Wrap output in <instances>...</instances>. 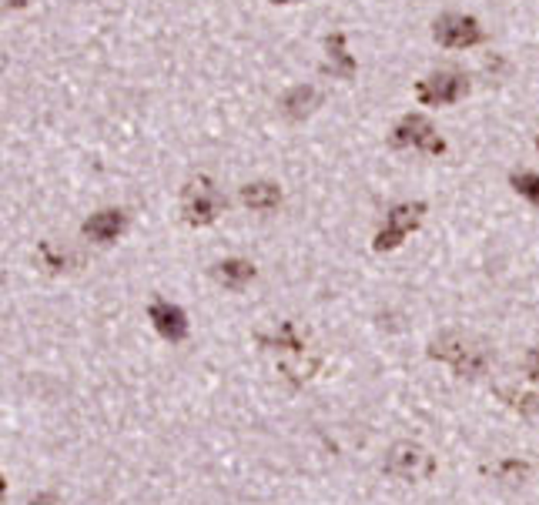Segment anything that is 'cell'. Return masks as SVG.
<instances>
[{
    "label": "cell",
    "mask_w": 539,
    "mask_h": 505,
    "mask_svg": "<svg viewBox=\"0 0 539 505\" xmlns=\"http://www.w3.org/2000/svg\"><path fill=\"white\" fill-rule=\"evenodd\" d=\"M429 358L432 362H443L453 369V375L459 379H483L493 369V348L486 338L472 335V331H462V328H449V331H439L432 342H429Z\"/></svg>",
    "instance_id": "6da1fadb"
},
{
    "label": "cell",
    "mask_w": 539,
    "mask_h": 505,
    "mask_svg": "<svg viewBox=\"0 0 539 505\" xmlns=\"http://www.w3.org/2000/svg\"><path fill=\"white\" fill-rule=\"evenodd\" d=\"M436 455L422 445V442H412V438H402V442H392L386 452V462H382V472L396 482H429L436 476Z\"/></svg>",
    "instance_id": "7a4b0ae2"
},
{
    "label": "cell",
    "mask_w": 539,
    "mask_h": 505,
    "mask_svg": "<svg viewBox=\"0 0 539 505\" xmlns=\"http://www.w3.org/2000/svg\"><path fill=\"white\" fill-rule=\"evenodd\" d=\"M225 194L218 191V184L208 178V175H198L184 184V191H181V215L184 221L192 224V228H208V224H215V221L225 215Z\"/></svg>",
    "instance_id": "3957f363"
},
{
    "label": "cell",
    "mask_w": 539,
    "mask_h": 505,
    "mask_svg": "<svg viewBox=\"0 0 539 505\" xmlns=\"http://www.w3.org/2000/svg\"><path fill=\"white\" fill-rule=\"evenodd\" d=\"M422 218H426V201H402V205L388 208L382 228H379L375 238H372V248L379 251V255L402 248V241H405L409 234L419 232Z\"/></svg>",
    "instance_id": "277c9868"
},
{
    "label": "cell",
    "mask_w": 539,
    "mask_h": 505,
    "mask_svg": "<svg viewBox=\"0 0 539 505\" xmlns=\"http://www.w3.org/2000/svg\"><path fill=\"white\" fill-rule=\"evenodd\" d=\"M470 94V77L462 70H436L415 84V97L426 108H449Z\"/></svg>",
    "instance_id": "5b68a950"
},
{
    "label": "cell",
    "mask_w": 539,
    "mask_h": 505,
    "mask_svg": "<svg viewBox=\"0 0 539 505\" xmlns=\"http://www.w3.org/2000/svg\"><path fill=\"white\" fill-rule=\"evenodd\" d=\"M432 41L449 51H470L486 44V30L472 14H443L432 20Z\"/></svg>",
    "instance_id": "8992f818"
},
{
    "label": "cell",
    "mask_w": 539,
    "mask_h": 505,
    "mask_svg": "<svg viewBox=\"0 0 539 505\" xmlns=\"http://www.w3.org/2000/svg\"><path fill=\"white\" fill-rule=\"evenodd\" d=\"M392 148L422 151V154H445V141L426 114H405V118L392 127Z\"/></svg>",
    "instance_id": "52a82bcc"
},
{
    "label": "cell",
    "mask_w": 539,
    "mask_h": 505,
    "mask_svg": "<svg viewBox=\"0 0 539 505\" xmlns=\"http://www.w3.org/2000/svg\"><path fill=\"white\" fill-rule=\"evenodd\" d=\"M148 322H151L154 331L171 345L184 342V338H188V331H192L184 308L175 305V301H167V298H151V305H148Z\"/></svg>",
    "instance_id": "ba28073f"
},
{
    "label": "cell",
    "mask_w": 539,
    "mask_h": 505,
    "mask_svg": "<svg viewBox=\"0 0 539 505\" xmlns=\"http://www.w3.org/2000/svg\"><path fill=\"white\" fill-rule=\"evenodd\" d=\"M125 232H127V215L121 208H101V211H94V215L81 224L84 238H87L91 245H101V248L114 245Z\"/></svg>",
    "instance_id": "9c48e42d"
},
{
    "label": "cell",
    "mask_w": 539,
    "mask_h": 505,
    "mask_svg": "<svg viewBox=\"0 0 539 505\" xmlns=\"http://www.w3.org/2000/svg\"><path fill=\"white\" fill-rule=\"evenodd\" d=\"M355 57L348 54L346 47V30H332L329 37H325V64H322V74H329L335 81H352L355 77Z\"/></svg>",
    "instance_id": "30bf717a"
},
{
    "label": "cell",
    "mask_w": 539,
    "mask_h": 505,
    "mask_svg": "<svg viewBox=\"0 0 539 505\" xmlns=\"http://www.w3.org/2000/svg\"><path fill=\"white\" fill-rule=\"evenodd\" d=\"M318 104H322V91H318L315 84H295V87H289V91L282 94V101H278V108H282V114H285L289 121L312 118L318 110Z\"/></svg>",
    "instance_id": "8fae6325"
},
{
    "label": "cell",
    "mask_w": 539,
    "mask_h": 505,
    "mask_svg": "<svg viewBox=\"0 0 539 505\" xmlns=\"http://www.w3.org/2000/svg\"><path fill=\"white\" fill-rule=\"evenodd\" d=\"M258 345H262L265 352H275L278 358L305 355L308 352V342H305V335L298 331L295 322H282L272 335H258Z\"/></svg>",
    "instance_id": "7c38bea8"
},
{
    "label": "cell",
    "mask_w": 539,
    "mask_h": 505,
    "mask_svg": "<svg viewBox=\"0 0 539 505\" xmlns=\"http://www.w3.org/2000/svg\"><path fill=\"white\" fill-rule=\"evenodd\" d=\"M255 274H258V268L249 258H225L211 265V278L228 291H245L255 281Z\"/></svg>",
    "instance_id": "4fadbf2b"
},
{
    "label": "cell",
    "mask_w": 539,
    "mask_h": 505,
    "mask_svg": "<svg viewBox=\"0 0 539 505\" xmlns=\"http://www.w3.org/2000/svg\"><path fill=\"white\" fill-rule=\"evenodd\" d=\"M282 201H285V194H282V188H278L275 181H249L241 188V205L251 208V211L268 215V211H278Z\"/></svg>",
    "instance_id": "5bb4252c"
},
{
    "label": "cell",
    "mask_w": 539,
    "mask_h": 505,
    "mask_svg": "<svg viewBox=\"0 0 539 505\" xmlns=\"http://www.w3.org/2000/svg\"><path fill=\"white\" fill-rule=\"evenodd\" d=\"M322 369V358L312 355V352H305V355H291V358H278V375L291 385H305L312 382Z\"/></svg>",
    "instance_id": "9a60e30c"
},
{
    "label": "cell",
    "mask_w": 539,
    "mask_h": 505,
    "mask_svg": "<svg viewBox=\"0 0 539 505\" xmlns=\"http://www.w3.org/2000/svg\"><path fill=\"white\" fill-rule=\"evenodd\" d=\"M489 476L496 478L499 485H523L533 476V462L523 459V455H502V459L489 465Z\"/></svg>",
    "instance_id": "2e32d148"
},
{
    "label": "cell",
    "mask_w": 539,
    "mask_h": 505,
    "mask_svg": "<svg viewBox=\"0 0 539 505\" xmlns=\"http://www.w3.org/2000/svg\"><path fill=\"white\" fill-rule=\"evenodd\" d=\"M496 398H502V405L512 409L516 415H523L526 422L539 425V388L536 392H519V388H496Z\"/></svg>",
    "instance_id": "e0dca14e"
},
{
    "label": "cell",
    "mask_w": 539,
    "mask_h": 505,
    "mask_svg": "<svg viewBox=\"0 0 539 505\" xmlns=\"http://www.w3.org/2000/svg\"><path fill=\"white\" fill-rule=\"evenodd\" d=\"M78 265V258L70 255V251H64L61 245H54V241H41L37 245V268L47 274H64L70 272Z\"/></svg>",
    "instance_id": "ac0fdd59"
},
{
    "label": "cell",
    "mask_w": 539,
    "mask_h": 505,
    "mask_svg": "<svg viewBox=\"0 0 539 505\" xmlns=\"http://www.w3.org/2000/svg\"><path fill=\"white\" fill-rule=\"evenodd\" d=\"M510 184L516 188L519 198H526L529 205L539 208V171H512Z\"/></svg>",
    "instance_id": "d6986e66"
},
{
    "label": "cell",
    "mask_w": 539,
    "mask_h": 505,
    "mask_svg": "<svg viewBox=\"0 0 539 505\" xmlns=\"http://www.w3.org/2000/svg\"><path fill=\"white\" fill-rule=\"evenodd\" d=\"M523 369H526V379H533V382H539V348H533V352L526 355Z\"/></svg>",
    "instance_id": "ffe728a7"
},
{
    "label": "cell",
    "mask_w": 539,
    "mask_h": 505,
    "mask_svg": "<svg viewBox=\"0 0 539 505\" xmlns=\"http://www.w3.org/2000/svg\"><path fill=\"white\" fill-rule=\"evenodd\" d=\"M28 505H57V499L54 495H47V492H41V495H34Z\"/></svg>",
    "instance_id": "44dd1931"
},
{
    "label": "cell",
    "mask_w": 539,
    "mask_h": 505,
    "mask_svg": "<svg viewBox=\"0 0 539 505\" xmlns=\"http://www.w3.org/2000/svg\"><path fill=\"white\" fill-rule=\"evenodd\" d=\"M11 11H20V7H28V0H4Z\"/></svg>",
    "instance_id": "7402d4cb"
},
{
    "label": "cell",
    "mask_w": 539,
    "mask_h": 505,
    "mask_svg": "<svg viewBox=\"0 0 539 505\" xmlns=\"http://www.w3.org/2000/svg\"><path fill=\"white\" fill-rule=\"evenodd\" d=\"M272 4H282V7H289V4H298V0H272Z\"/></svg>",
    "instance_id": "603a6c76"
},
{
    "label": "cell",
    "mask_w": 539,
    "mask_h": 505,
    "mask_svg": "<svg viewBox=\"0 0 539 505\" xmlns=\"http://www.w3.org/2000/svg\"><path fill=\"white\" fill-rule=\"evenodd\" d=\"M536 151H539V134H536Z\"/></svg>",
    "instance_id": "cb8c5ba5"
}]
</instances>
